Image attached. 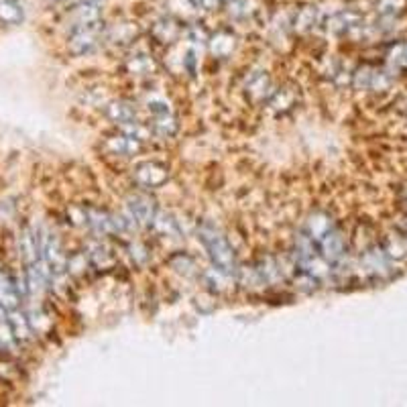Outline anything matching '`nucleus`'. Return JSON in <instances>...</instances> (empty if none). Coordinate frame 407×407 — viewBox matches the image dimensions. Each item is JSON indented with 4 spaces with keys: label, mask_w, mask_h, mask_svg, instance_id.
Listing matches in <instances>:
<instances>
[{
    "label": "nucleus",
    "mask_w": 407,
    "mask_h": 407,
    "mask_svg": "<svg viewBox=\"0 0 407 407\" xmlns=\"http://www.w3.org/2000/svg\"><path fill=\"white\" fill-rule=\"evenodd\" d=\"M198 238L200 242L204 244L208 257L212 261V265L222 269V271H228V273H235L236 271V255L235 249L230 247V242L226 240V236L222 235L214 224L210 222H204L200 228H198Z\"/></svg>",
    "instance_id": "obj_1"
},
{
    "label": "nucleus",
    "mask_w": 407,
    "mask_h": 407,
    "mask_svg": "<svg viewBox=\"0 0 407 407\" xmlns=\"http://www.w3.org/2000/svg\"><path fill=\"white\" fill-rule=\"evenodd\" d=\"M352 86L357 90H366V92H383L391 86V76L389 71L375 67V65H361L352 71L350 78Z\"/></svg>",
    "instance_id": "obj_2"
},
{
    "label": "nucleus",
    "mask_w": 407,
    "mask_h": 407,
    "mask_svg": "<svg viewBox=\"0 0 407 407\" xmlns=\"http://www.w3.org/2000/svg\"><path fill=\"white\" fill-rule=\"evenodd\" d=\"M393 258L383 251V247L375 244L371 249H366L361 257V267L364 269V273L375 281H383L393 275Z\"/></svg>",
    "instance_id": "obj_3"
},
{
    "label": "nucleus",
    "mask_w": 407,
    "mask_h": 407,
    "mask_svg": "<svg viewBox=\"0 0 407 407\" xmlns=\"http://www.w3.org/2000/svg\"><path fill=\"white\" fill-rule=\"evenodd\" d=\"M102 41L100 35V27H74L69 41H67V49L74 55H90L98 49V45Z\"/></svg>",
    "instance_id": "obj_4"
},
{
    "label": "nucleus",
    "mask_w": 407,
    "mask_h": 407,
    "mask_svg": "<svg viewBox=\"0 0 407 407\" xmlns=\"http://www.w3.org/2000/svg\"><path fill=\"white\" fill-rule=\"evenodd\" d=\"M84 218H86L88 226L98 235H114V233L129 228V222L125 218L110 214L106 210H98V208H86Z\"/></svg>",
    "instance_id": "obj_5"
},
{
    "label": "nucleus",
    "mask_w": 407,
    "mask_h": 407,
    "mask_svg": "<svg viewBox=\"0 0 407 407\" xmlns=\"http://www.w3.org/2000/svg\"><path fill=\"white\" fill-rule=\"evenodd\" d=\"M132 177L139 186L155 190V188H161L170 179V170H167V165H163L159 161H141L134 167Z\"/></svg>",
    "instance_id": "obj_6"
},
{
    "label": "nucleus",
    "mask_w": 407,
    "mask_h": 407,
    "mask_svg": "<svg viewBox=\"0 0 407 407\" xmlns=\"http://www.w3.org/2000/svg\"><path fill=\"white\" fill-rule=\"evenodd\" d=\"M127 208H129L130 218L137 224H143V226H151L155 216H157V204L147 193H132V195H129Z\"/></svg>",
    "instance_id": "obj_7"
},
{
    "label": "nucleus",
    "mask_w": 407,
    "mask_h": 407,
    "mask_svg": "<svg viewBox=\"0 0 407 407\" xmlns=\"http://www.w3.org/2000/svg\"><path fill=\"white\" fill-rule=\"evenodd\" d=\"M41 253H43V261L47 263V267L51 269L53 275H62L65 269H67V257L64 255V249H62V242L55 235L43 236V242H41Z\"/></svg>",
    "instance_id": "obj_8"
},
{
    "label": "nucleus",
    "mask_w": 407,
    "mask_h": 407,
    "mask_svg": "<svg viewBox=\"0 0 407 407\" xmlns=\"http://www.w3.org/2000/svg\"><path fill=\"white\" fill-rule=\"evenodd\" d=\"M318 251H320L322 257L326 258L330 265L343 263L344 255H346V240H344L343 233L334 226V228L318 242Z\"/></svg>",
    "instance_id": "obj_9"
},
{
    "label": "nucleus",
    "mask_w": 407,
    "mask_h": 407,
    "mask_svg": "<svg viewBox=\"0 0 407 407\" xmlns=\"http://www.w3.org/2000/svg\"><path fill=\"white\" fill-rule=\"evenodd\" d=\"M363 25V17L354 11H340L336 15H332L328 22H326V31L332 35H348L357 29H361Z\"/></svg>",
    "instance_id": "obj_10"
},
{
    "label": "nucleus",
    "mask_w": 407,
    "mask_h": 407,
    "mask_svg": "<svg viewBox=\"0 0 407 407\" xmlns=\"http://www.w3.org/2000/svg\"><path fill=\"white\" fill-rule=\"evenodd\" d=\"M51 277H53V273H51V269L47 267V263H45L43 258L31 263L29 269H27V291H29L31 296L41 294V291L47 289V285H49Z\"/></svg>",
    "instance_id": "obj_11"
},
{
    "label": "nucleus",
    "mask_w": 407,
    "mask_h": 407,
    "mask_svg": "<svg viewBox=\"0 0 407 407\" xmlns=\"http://www.w3.org/2000/svg\"><path fill=\"white\" fill-rule=\"evenodd\" d=\"M104 149L110 155H118V157H132L137 155L139 151L143 149V141L130 137V134H114V137H108L104 141Z\"/></svg>",
    "instance_id": "obj_12"
},
{
    "label": "nucleus",
    "mask_w": 407,
    "mask_h": 407,
    "mask_svg": "<svg viewBox=\"0 0 407 407\" xmlns=\"http://www.w3.org/2000/svg\"><path fill=\"white\" fill-rule=\"evenodd\" d=\"M334 228V220H332V216L328 214V212H314V214H310V218L305 220V235L310 236L316 244L320 242L324 236L328 235L330 230Z\"/></svg>",
    "instance_id": "obj_13"
},
{
    "label": "nucleus",
    "mask_w": 407,
    "mask_h": 407,
    "mask_svg": "<svg viewBox=\"0 0 407 407\" xmlns=\"http://www.w3.org/2000/svg\"><path fill=\"white\" fill-rule=\"evenodd\" d=\"M247 96L253 100V102H261L265 98L271 96V80L267 76V71H255L251 74V78L247 80Z\"/></svg>",
    "instance_id": "obj_14"
},
{
    "label": "nucleus",
    "mask_w": 407,
    "mask_h": 407,
    "mask_svg": "<svg viewBox=\"0 0 407 407\" xmlns=\"http://www.w3.org/2000/svg\"><path fill=\"white\" fill-rule=\"evenodd\" d=\"M104 112H106V116L112 123H116L120 127L137 120V110L127 100H112V102H108Z\"/></svg>",
    "instance_id": "obj_15"
},
{
    "label": "nucleus",
    "mask_w": 407,
    "mask_h": 407,
    "mask_svg": "<svg viewBox=\"0 0 407 407\" xmlns=\"http://www.w3.org/2000/svg\"><path fill=\"white\" fill-rule=\"evenodd\" d=\"M19 303H21V291H19L17 283L6 273L0 271V305L6 312H11V310H17Z\"/></svg>",
    "instance_id": "obj_16"
},
{
    "label": "nucleus",
    "mask_w": 407,
    "mask_h": 407,
    "mask_svg": "<svg viewBox=\"0 0 407 407\" xmlns=\"http://www.w3.org/2000/svg\"><path fill=\"white\" fill-rule=\"evenodd\" d=\"M208 45H210L212 55L224 60V57L233 55V51L236 49V35L230 31H218L208 39Z\"/></svg>",
    "instance_id": "obj_17"
},
{
    "label": "nucleus",
    "mask_w": 407,
    "mask_h": 407,
    "mask_svg": "<svg viewBox=\"0 0 407 407\" xmlns=\"http://www.w3.org/2000/svg\"><path fill=\"white\" fill-rule=\"evenodd\" d=\"M100 4L98 2H82L74 8V21L76 27H94L100 25Z\"/></svg>",
    "instance_id": "obj_18"
},
{
    "label": "nucleus",
    "mask_w": 407,
    "mask_h": 407,
    "mask_svg": "<svg viewBox=\"0 0 407 407\" xmlns=\"http://www.w3.org/2000/svg\"><path fill=\"white\" fill-rule=\"evenodd\" d=\"M137 35H139V27L129 21L116 22V25H112L106 31V39L114 45L132 43L137 39Z\"/></svg>",
    "instance_id": "obj_19"
},
{
    "label": "nucleus",
    "mask_w": 407,
    "mask_h": 407,
    "mask_svg": "<svg viewBox=\"0 0 407 407\" xmlns=\"http://www.w3.org/2000/svg\"><path fill=\"white\" fill-rule=\"evenodd\" d=\"M296 104H298L296 88H279L275 92H271V96H269V106L279 114H285V112L294 110Z\"/></svg>",
    "instance_id": "obj_20"
},
{
    "label": "nucleus",
    "mask_w": 407,
    "mask_h": 407,
    "mask_svg": "<svg viewBox=\"0 0 407 407\" xmlns=\"http://www.w3.org/2000/svg\"><path fill=\"white\" fill-rule=\"evenodd\" d=\"M41 242L43 238L35 235L31 228H25L21 233V238H19V247H21L22 258L31 265L35 261H39V253H41Z\"/></svg>",
    "instance_id": "obj_21"
},
{
    "label": "nucleus",
    "mask_w": 407,
    "mask_h": 407,
    "mask_svg": "<svg viewBox=\"0 0 407 407\" xmlns=\"http://www.w3.org/2000/svg\"><path fill=\"white\" fill-rule=\"evenodd\" d=\"M6 322H8V326H11V330H13V334H15V338L19 343H25V340L31 338V334H33L31 318H27L22 312H19V308L17 310H11L6 314Z\"/></svg>",
    "instance_id": "obj_22"
},
{
    "label": "nucleus",
    "mask_w": 407,
    "mask_h": 407,
    "mask_svg": "<svg viewBox=\"0 0 407 407\" xmlns=\"http://www.w3.org/2000/svg\"><path fill=\"white\" fill-rule=\"evenodd\" d=\"M381 247H383V251H385L387 255L393 258V261L407 258V233H403V230L389 233Z\"/></svg>",
    "instance_id": "obj_23"
},
{
    "label": "nucleus",
    "mask_w": 407,
    "mask_h": 407,
    "mask_svg": "<svg viewBox=\"0 0 407 407\" xmlns=\"http://www.w3.org/2000/svg\"><path fill=\"white\" fill-rule=\"evenodd\" d=\"M204 281H206V285L212 291H216V294H226L233 287V273L222 271L218 267H212V269H208L204 273Z\"/></svg>",
    "instance_id": "obj_24"
},
{
    "label": "nucleus",
    "mask_w": 407,
    "mask_h": 407,
    "mask_svg": "<svg viewBox=\"0 0 407 407\" xmlns=\"http://www.w3.org/2000/svg\"><path fill=\"white\" fill-rule=\"evenodd\" d=\"M151 33H153V37L159 41V43L167 45L173 43L177 37H179V27H177V22L173 21V19H159V21L153 25V29H151Z\"/></svg>",
    "instance_id": "obj_25"
},
{
    "label": "nucleus",
    "mask_w": 407,
    "mask_h": 407,
    "mask_svg": "<svg viewBox=\"0 0 407 407\" xmlns=\"http://www.w3.org/2000/svg\"><path fill=\"white\" fill-rule=\"evenodd\" d=\"M25 19L19 0H0V22L6 27H17Z\"/></svg>",
    "instance_id": "obj_26"
},
{
    "label": "nucleus",
    "mask_w": 407,
    "mask_h": 407,
    "mask_svg": "<svg viewBox=\"0 0 407 407\" xmlns=\"http://www.w3.org/2000/svg\"><path fill=\"white\" fill-rule=\"evenodd\" d=\"M165 6L170 11V15L175 19H193L195 13H198V4L195 0H165Z\"/></svg>",
    "instance_id": "obj_27"
},
{
    "label": "nucleus",
    "mask_w": 407,
    "mask_h": 407,
    "mask_svg": "<svg viewBox=\"0 0 407 407\" xmlns=\"http://www.w3.org/2000/svg\"><path fill=\"white\" fill-rule=\"evenodd\" d=\"M318 22V8L308 4V6H301L300 11L296 13V19H294V29L298 33H308L314 25Z\"/></svg>",
    "instance_id": "obj_28"
},
{
    "label": "nucleus",
    "mask_w": 407,
    "mask_h": 407,
    "mask_svg": "<svg viewBox=\"0 0 407 407\" xmlns=\"http://www.w3.org/2000/svg\"><path fill=\"white\" fill-rule=\"evenodd\" d=\"M151 130L159 137H173L177 132V120L173 116L172 112H163V114H155L153 118V125H151Z\"/></svg>",
    "instance_id": "obj_29"
},
{
    "label": "nucleus",
    "mask_w": 407,
    "mask_h": 407,
    "mask_svg": "<svg viewBox=\"0 0 407 407\" xmlns=\"http://www.w3.org/2000/svg\"><path fill=\"white\" fill-rule=\"evenodd\" d=\"M127 69H129L132 76H149V74L155 71V62H153V57L147 55V53H137V55L129 57Z\"/></svg>",
    "instance_id": "obj_30"
},
{
    "label": "nucleus",
    "mask_w": 407,
    "mask_h": 407,
    "mask_svg": "<svg viewBox=\"0 0 407 407\" xmlns=\"http://www.w3.org/2000/svg\"><path fill=\"white\" fill-rule=\"evenodd\" d=\"M387 64L391 69L397 71H407V43H393L387 51Z\"/></svg>",
    "instance_id": "obj_31"
},
{
    "label": "nucleus",
    "mask_w": 407,
    "mask_h": 407,
    "mask_svg": "<svg viewBox=\"0 0 407 407\" xmlns=\"http://www.w3.org/2000/svg\"><path fill=\"white\" fill-rule=\"evenodd\" d=\"M88 261L90 265H94L96 269H110L114 265V257L108 251V247L104 244H94L88 253Z\"/></svg>",
    "instance_id": "obj_32"
},
{
    "label": "nucleus",
    "mask_w": 407,
    "mask_h": 407,
    "mask_svg": "<svg viewBox=\"0 0 407 407\" xmlns=\"http://www.w3.org/2000/svg\"><path fill=\"white\" fill-rule=\"evenodd\" d=\"M406 0H377V13L383 19H395L403 13Z\"/></svg>",
    "instance_id": "obj_33"
},
{
    "label": "nucleus",
    "mask_w": 407,
    "mask_h": 407,
    "mask_svg": "<svg viewBox=\"0 0 407 407\" xmlns=\"http://www.w3.org/2000/svg\"><path fill=\"white\" fill-rule=\"evenodd\" d=\"M157 233H161V235L165 236H179V228H177V222L173 220L172 216L167 214H161V212H157L155 216V220H153V224H151Z\"/></svg>",
    "instance_id": "obj_34"
},
{
    "label": "nucleus",
    "mask_w": 407,
    "mask_h": 407,
    "mask_svg": "<svg viewBox=\"0 0 407 407\" xmlns=\"http://www.w3.org/2000/svg\"><path fill=\"white\" fill-rule=\"evenodd\" d=\"M228 4H230L228 13L235 19H247V17H251L255 13V2L253 0H233Z\"/></svg>",
    "instance_id": "obj_35"
},
{
    "label": "nucleus",
    "mask_w": 407,
    "mask_h": 407,
    "mask_svg": "<svg viewBox=\"0 0 407 407\" xmlns=\"http://www.w3.org/2000/svg\"><path fill=\"white\" fill-rule=\"evenodd\" d=\"M15 334L6 320H0V350H11L15 344Z\"/></svg>",
    "instance_id": "obj_36"
},
{
    "label": "nucleus",
    "mask_w": 407,
    "mask_h": 407,
    "mask_svg": "<svg viewBox=\"0 0 407 407\" xmlns=\"http://www.w3.org/2000/svg\"><path fill=\"white\" fill-rule=\"evenodd\" d=\"M147 108L153 114H163V112H170V102L161 96H155V98L147 100Z\"/></svg>",
    "instance_id": "obj_37"
},
{
    "label": "nucleus",
    "mask_w": 407,
    "mask_h": 407,
    "mask_svg": "<svg viewBox=\"0 0 407 407\" xmlns=\"http://www.w3.org/2000/svg\"><path fill=\"white\" fill-rule=\"evenodd\" d=\"M218 2L220 0H195L198 8H204V11H214L216 6H218Z\"/></svg>",
    "instance_id": "obj_38"
},
{
    "label": "nucleus",
    "mask_w": 407,
    "mask_h": 407,
    "mask_svg": "<svg viewBox=\"0 0 407 407\" xmlns=\"http://www.w3.org/2000/svg\"><path fill=\"white\" fill-rule=\"evenodd\" d=\"M401 230H403V233H407V216L403 218V222H401Z\"/></svg>",
    "instance_id": "obj_39"
},
{
    "label": "nucleus",
    "mask_w": 407,
    "mask_h": 407,
    "mask_svg": "<svg viewBox=\"0 0 407 407\" xmlns=\"http://www.w3.org/2000/svg\"><path fill=\"white\" fill-rule=\"evenodd\" d=\"M82 2H98V4H100L102 0H82Z\"/></svg>",
    "instance_id": "obj_40"
},
{
    "label": "nucleus",
    "mask_w": 407,
    "mask_h": 407,
    "mask_svg": "<svg viewBox=\"0 0 407 407\" xmlns=\"http://www.w3.org/2000/svg\"><path fill=\"white\" fill-rule=\"evenodd\" d=\"M220 2H233V0H220Z\"/></svg>",
    "instance_id": "obj_41"
},
{
    "label": "nucleus",
    "mask_w": 407,
    "mask_h": 407,
    "mask_svg": "<svg viewBox=\"0 0 407 407\" xmlns=\"http://www.w3.org/2000/svg\"><path fill=\"white\" fill-rule=\"evenodd\" d=\"M53 2H64V0H53Z\"/></svg>",
    "instance_id": "obj_42"
}]
</instances>
